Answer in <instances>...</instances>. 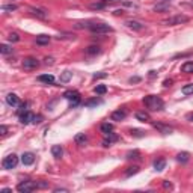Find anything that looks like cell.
<instances>
[{
  "label": "cell",
  "instance_id": "5",
  "mask_svg": "<svg viewBox=\"0 0 193 193\" xmlns=\"http://www.w3.org/2000/svg\"><path fill=\"white\" fill-rule=\"evenodd\" d=\"M17 164H18V157H17L15 154H9V155H6V157L3 158V161H2L3 169H14Z\"/></svg>",
  "mask_w": 193,
  "mask_h": 193
},
{
  "label": "cell",
  "instance_id": "17",
  "mask_svg": "<svg viewBox=\"0 0 193 193\" xmlns=\"http://www.w3.org/2000/svg\"><path fill=\"white\" fill-rule=\"evenodd\" d=\"M38 80H39V82H42V83H47V85H52V83H55V77H53L52 74H42V76H39V77H38Z\"/></svg>",
  "mask_w": 193,
  "mask_h": 193
},
{
  "label": "cell",
  "instance_id": "28",
  "mask_svg": "<svg viewBox=\"0 0 193 193\" xmlns=\"http://www.w3.org/2000/svg\"><path fill=\"white\" fill-rule=\"evenodd\" d=\"M183 94L184 95H193V83H190V85H186V86H183Z\"/></svg>",
  "mask_w": 193,
  "mask_h": 193
},
{
  "label": "cell",
  "instance_id": "30",
  "mask_svg": "<svg viewBox=\"0 0 193 193\" xmlns=\"http://www.w3.org/2000/svg\"><path fill=\"white\" fill-rule=\"evenodd\" d=\"M139 172V167L137 166H131L127 169V172H125V177H131V175H136Z\"/></svg>",
  "mask_w": 193,
  "mask_h": 193
},
{
  "label": "cell",
  "instance_id": "48",
  "mask_svg": "<svg viewBox=\"0 0 193 193\" xmlns=\"http://www.w3.org/2000/svg\"><path fill=\"white\" fill-rule=\"evenodd\" d=\"M186 119H187V121H192V122H193V113H189V115L186 116Z\"/></svg>",
  "mask_w": 193,
  "mask_h": 193
},
{
  "label": "cell",
  "instance_id": "2",
  "mask_svg": "<svg viewBox=\"0 0 193 193\" xmlns=\"http://www.w3.org/2000/svg\"><path fill=\"white\" fill-rule=\"evenodd\" d=\"M89 30L92 33H96V35H104V33L113 32V29L109 26V24H104V23H91Z\"/></svg>",
  "mask_w": 193,
  "mask_h": 193
},
{
  "label": "cell",
  "instance_id": "11",
  "mask_svg": "<svg viewBox=\"0 0 193 193\" xmlns=\"http://www.w3.org/2000/svg\"><path fill=\"white\" fill-rule=\"evenodd\" d=\"M33 118H35V115L26 110L24 113H21V115H20V122L26 125V124H29V122H33Z\"/></svg>",
  "mask_w": 193,
  "mask_h": 193
},
{
  "label": "cell",
  "instance_id": "39",
  "mask_svg": "<svg viewBox=\"0 0 193 193\" xmlns=\"http://www.w3.org/2000/svg\"><path fill=\"white\" fill-rule=\"evenodd\" d=\"M26 107H27V103H24V104H20V109H18V115L24 113L26 112Z\"/></svg>",
  "mask_w": 193,
  "mask_h": 193
},
{
  "label": "cell",
  "instance_id": "9",
  "mask_svg": "<svg viewBox=\"0 0 193 193\" xmlns=\"http://www.w3.org/2000/svg\"><path fill=\"white\" fill-rule=\"evenodd\" d=\"M125 26L128 27V29H133V30H143V27H145V24H142L140 21H136V20H127L125 21Z\"/></svg>",
  "mask_w": 193,
  "mask_h": 193
},
{
  "label": "cell",
  "instance_id": "27",
  "mask_svg": "<svg viewBox=\"0 0 193 193\" xmlns=\"http://www.w3.org/2000/svg\"><path fill=\"white\" fill-rule=\"evenodd\" d=\"M140 157V152L137 151V150H134V151H128L127 152V158L128 160H137Z\"/></svg>",
  "mask_w": 193,
  "mask_h": 193
},
{
  "label": "cell",
  "instance_id": "21",
  "mask_svg": "<svg viewBox=\"0 0 193 193\" xmlns=\"http://www.w3.org/2000/svg\"><path fill=\"white\" fill-rule=\"evenodd\" d=\"M48 42H50V36H47V35H39V36H36V44H38V45H47Z\"/></svg>",
  "mask_w": 193,
  "mask_h": 193
},
{
  "label": "cell",
  "instance_id": "15",
  "mask_svg": "<svg viewBox=\"0 0 193 193\" xmlns=\"http://www.w3.org/2000/svg\"><path fill=\"white\" fill-rule=\"evenodd\" d=\"M136 119L140 121V122H150L151 116H150V113H147V112H136Z\"/></svg>",
  "mask_w": 193,
  "mask_h": 193
},
{
  "label": "cell",
  "instance_id": "46",
  "mask_svg": "<svg viewBox=\"0 0 193 193\" xmlns=\"http://www.w3.org/2000/svg\"><path fill=\"white\" fill-rule=\"evenodd\" d=\"M44 63H45V65H53V57H47Z\"/></svg>",
  "mask_w": 193,
  "mask_h": 193
},
{
  "label": "cell",
  "instance_id": "51",
  "mask_svg": "<svg viewBox=\"0 0 193 193\" xmlns=\"http://www.w3.org/2000/svg\"><path fill=\"white\" fill-rule=\"evenodd\" d=\"M104 2H118V0H104Z\"/></svg>",
  "mask_w": 193,
  "mask_h": 193
},
{
  "label": "cell",
  "instance_id": "36",
  "mask_svg": "<svg viewBox=\"0 0 193 193\" xmlns=\"http://www.w3.org/2000/svg\"><path fill=\"white\" fill-rule=\"evenodd\" d=\"M131 136H136V137H142L143 136V131L142 130H130Z\"/></svg>",
  "mask_w": 193,
  "mask_h": 193
},
{
  "label": "cell",
  "instance_id": "3",
  "mask_svg": "<svg viewBox=\"0 0 193 193\" xmlns=\"http://www.w3.org/2000/svg\"><path fill=\"white\" fill-rule=\"evenodd\" d=\"M35 189H38V186H36L35 181H21V183L17 186V190H18L20 193H30V192H33Z\"/></svg>",
  "mask_w": 193,
  "mask_h": 193
},
{
  "label": "cell",
  "instance_id": "31",
  "mask_svg": "<svg viewBox=\"0 0 193 193\" xmlns=\"http://www.w3.org/2000/svg\"><path fill=\"white\" fill-rule=\"evenodd\" d=\"M95 94H98V95H103V94H106L107 92V88L104 86V85H98V86H95Z\"/></svg>",
  "mask_w": 193,
  "mask_h": 193
},
{
  "label": "cell",
  "instance_id": "37",
  "mask_svg": "<svg viewBox=\"0 0 193 193\" xmlns=\"http://www.w3.org/2000/svg\"><path fill=\"white\" fill-rule=\"evenodd\" d=\"M104 8V3H92L91 5V9H103Z\"/></svg>",
  "mask_w": 193,
  "mask_h": 193
},
{
  "label": "cell",
  "instance_id": "22",
  "mask_svg": "<svg viewBox=\"0 0 193 193\" xmlns=\"http://www.w3.org/2000/svg\"><path fill=\"white\" fill-rule=\"evenodd\" d=\"M164 166H166V160L164 158H158V160L154 161V169H155V171H163Z\"/></svg>",
  "mask_w": 193,
  "mask_h": 193
},
{
  "label": "cell",
  "instance_id": "18",
  "mask_svg": "<svg viewBox=\"0 0 193 193\" xmlns=\"http://www.w3.org/2000/svg\"><path fill=\"white\" fill-rule=\"evenodd\" d=\"M74 142H76L77 145H85V143L88 142V136H86L85 133H79V134H76Z\"/></svg>",
  "mask_w": 193,
  "mask_h": 193
},
{
  "label": "cell",
  "instance_id": "6",
  "mask_svg": "<svg viewBox=\"0 0 193 193\" xmlns=\"http://www.w3.org/2000/svg\"><path fill=\"white\" fill-rule=\"evenodd\" d=\"M63 96H65L66 100L71 101V106H72V107L77 106V104L80 103V94H79L77 91H66V92L63 94Z\"/></svg>",
  "mask_w": 193,
  "mask_h": 193
},
{
  "label": "cell",
  "instance_id": "45",
  "mask_svg": "<svg viewBox=\"0 0 193 193\" xmlns=\"http://www.w3.org/2000/svg\"><path fill=\"white\" fill-rule=\"evenodd\" d=\"M163 187L164 189H172V184L169 183V181H163Z\"/></svg>",
  "mask_w": 193,
  "mask_h": 193
},
{
  "label": "cell",
  "instance_id": "16",
  "mask_svg": "<svg viewBox=\"0 0 193 193\" xmlns=\"http://www.w3.org/2000/svg\"><path fill=\"white\" fill-rule=\"evenodd\" d=\"M52 154H53V157L60 158L63 155V148L60 147V145H53V147H52Z\"/></svg>",
  "mask_w": 193,
  "mask_h": 193
},
{
  "label": "cell",
  "instance_id": "44",
  "mask_svg": "<svg viewBox=\"0 0 193 193\" xmlns=\"http://www.w3.org/2000/svg\"><path fill=\"white\" fill-rule=\"evenodd\" d=\"M41 121H42V116H35L33 118V124H39Z\"/></svg>",
  "mask_w": 193,
  "mask_h": 193
},
{
  "label": "cell",
  "instance_id": "23",
  "mask_svg": "<svg viewBox=\"0 0 193 193\" xmlns=\"http://www.w3.org/2000/svg\"><path fill=\"white\" fill-rule=\"evenodd\" d=\"M100 130H101L103 134H107V133H112V131H113V125L109 124V122H104V124L100 125Z\"/></svg>",
  "mask_w": 193,
  "mask_h": 193
},
{
  "label": "cell",
  "instance_id": "50",
  "mask_svg": "<svg viewBox=\"0 0 193 193\" xmlns=\"http://www.w3.org/2000/svg\"><path fill=\"white\" fill-rule=\"evenodd\" d=\"M121 14H124V11H122V9H118V11H115V15H121Z\"/></svg>",
  "mask_w": 193,
  "mask_h": 193
},
{
  "label": "cell",
  "instance_id": "52",
  "mask_svg": "<svg viewBox=\"0 0 193 193\" xmlns=\"http://www.w3.org/2000/svg\"><path fill=\"white\" fill-rule=\"evenodd\" d=\"M160 2H169V0H160Z\"/></svg>",
  "mask_w": 193,
  "mask_h": 193
},
{
  "label": "cell",
  "instance_id": "32",
  "mask_svg": "<svg viewBox=\"0 0 193 193\" xmlns=\"http://www.w3.org/2000/svg\"><path fill=\"white\" fill-rule=\"evenodd\" d=\"M2 11L3 12H12V11H17V6L15 5H3Z\"/></svg>",
  "mask_w": 193,
  "mask_h": 193
},
{
  "label": "cell",
  "instance_id": "42",
  "mask_svg": "<svg viewBox=\"0 0 193 193\" xmlns=\"http://www.w3.org/2000/svg\"><path fill=\"white\" fill-rule=\"evenodd\" d=\"M107 74L106 72H100V74H94V79H103V77H106Z\"/></svg>",
  "mask_w": 193,
  "mask_h": 193
},
{
  "label": "cell",
  "instance_id": "14",
  "mask_svg": "<svg viewBox=\"0 0 193 193\" xmlns=\"http://www.w3.org/2000/svg\"><path fill=\"white\" fill-rule=\"evenodd\" d=\"M125 116H127V113H125V110H115L112 115H110V119L112 121H116V122H118V121H124L125 119Z\"/></svg>",
  "mask_w": 193,
  "mask_h": 193
},
{
  "label": "cell",
  "instance_id": "25",
  "mask_svg": "<svg viewBox=\"0 0 193 193\" xmlns=\"http://www.w3.org/2000/svg\"><path fill=\"white\" fill-rule=\"evenodd\" d=\"M71 77H72V72L71 71H65V72H62V76H60V83H68L69 80H71Z\"/></svg>",
  "mask_w": 193,
  "mask_h": 193
},
{
  "label": "cell",
  "instance_id": "26",
  "mask_svg": "<svg viewBox=\"0 0 193 193\" xmlns=\"http://www.w3.org/2000/svg\"><path fill=\"white\" fill-rule=\"evenodd\" d=\"M189 158H190V154H189V152H180V154L177 155V160H178L180 163H187Z\"/></svg>",
  "mask_w": 193,
  "mask_h": 193
},
{
  "label": "cell",
  "instance_id": "20",
  "mask_svg": "<svg viewBox=\"0 0 193 193\" xmlns=\"http://www.w3.org/2000/svg\"><path fill=\"white\" fill-rule=\"evenodd\" d=\"M100 52H101L100 45H89V47L86 48V53H88V55H91V56H94V55H98Z\"/></svg>",
  "mask_w": 193,
  "mask_h": 193
},
{
  "label": "cell",
  "instance_id": "43",
  "mask_svg": "<svg viewBox=\"0 0 193 193\" xmlns=\"http://www.w3.org/2000/svg\"><path fill=\"white\" fill-rule=\"evenodd\" d=\"M128 82L130 83H137V82H140V77H130Z\"/></svg>",
  "mask_w": 193,
  "mask_h": 193
},
{
  "label": "cell",
  "instance_id": "35",
  "mask_svg": "<svg viewBox=\"0 0 193 193\" xmlns=\"http://www.w3.org/2000/svg\"><path fill=\"white\" fill-rule=\"evenodd\" d=\"M8 38H9V41H11V42H18V41H20V36H18V33H11Z\"/></svg>",
  "mask_w": 193,
  "mask_h": 193
},
{
  "label": "cell",
  "instance_id": "12",
  "mask_svg": "<svg viewBox=\"0 0 193 193\" xmlns=\"http://www.w3.org/2000/svg\"><path fill=\"white\" fill-rule=\"evenodd\" d=\"M5 100H6V103H8L11 107H17V106H20V98H18V96H17L15 94H12V92L6 95V98H5Z\"/></svg>",
  "mask_w": 193,
  "mask_h": 193
},
{
  "label": "cell",
  "instance_id": "24",
  "mask_svg": "<svg viewBox=\"0 0 193 193\" xmlns=\"http://www.w3.org/2000/svg\"><path fill=\"white\" fill-rule=\"evenodd\" d=\"M12 52H14V48L11 47V45H6V44H2L0 45V53L2 55H12Z\"/></svg>",
  "mask_w": 193,
  "mask_h": 193
},
{
  "label": "cell",
  "instance_id": "8",
  "mask_svg": "<svg viewBox=\"0 0 193 193\" xmlns=\"http://www.w3.org/2000/svg\"><path fill=\"white\" fill-rule=\"evenodd\" d=\"M32 15H35L36 18H41V20H47L48 18V12L45 9H41V8H30L29 9Z\"/></svg>",
  "mask_w": 193,
  "mask_h": 193
},
{
  "label": "cell",
  "instance_id": "10",
  "mask_svg": "<svg viewBox=\"0 0 193 193\" xmlns=\"http://www.w3.org/2000/svg\"><path fill=\"white\" fill-rule=\"evenodd\" d=\"M33 161H35L33 152H24V154L21 155V163H23L24 166H30V164H33Z\"/></svg>",
  "mask_w": 193,
  "mask_h": 193
},
{
  "label": "cell",
  "instance_id": "13",
  "mask_svg": "<svg viewBox=\"0 0 193 193\" xmlns=\"http://www.w3.org/2000/svg\"><path fill=\"white\" fill-rule=\"evenodd\" d=\"M154 128H157L160 133L163 134H171L174 131L172 127H169V125H164V124H160V122H154Z\"/></svg>",
  "mask_w": 193,
  "mask_h": 193
},
{
  "label": "cell",
  "instance_id": "41",
  "mask_svg": "<svg viewBox=\"0 0 193 193\" xmlns=\"http://www.w3.org/2000/svg\"><path fill=\"white\" fill-rule=\"evenodd\" d=\"M6 131H8V127L6 125H0V134H6Z\"/></svg>",
  "mask_w": 193,
  "mask_h": 193
},
{
  "label": "cell",
  "instance_id": "40",
  "mask_svg": "<svg viewBox=\"0 0 193 193\" xmlns=\"http://www.w3.org/2000/svg\"><path fill=\"white\" fill-rule=\"evenodd\" d=\"M192 53H180V55H177V56H174V59H178V57H189Z\"/></svg>",
  "mask_w": 193,
  "mask_h": 193
},
{
  "label": "cell",
  "instance_id": "19",
  "mask_svg": "<svg viewBox=\"0 0 193 193\" xmlns=\"http://www.w3.org/2000/svg\"><path fill=\"white\" fill-rule=\"evenodd\" d=\"M181 71L186 72V74H190V72H193V60H189L186 63L181 65Z\"/></svg>",
  "mask_w": 193,
  "mask_h": 193
},
{
  "label": "cell",
  "instance_id": "33",
  "mask_svg": "<svg viewBox=\"0 0 193 193\" xmlns=\"http://www.w3.org/2000/svg\"><path fill=\"white\" fill-rule=\"evenodd\" d=\"M169 9V3H166V5H157V6H154V11H157V12H164V11H167Z\"/></svg>",
  "mask_w": 193,
  "mask_h": 193
},
{
  "label": "cell",
  "instance_id": "34",
  "mask_svg": "<svg viewBox=\"0 0 193 193\" xmlns=\"http://www.w3.org/2000/svg\"><path fill=\"white\" fill-rule=\"evenodd\" d=\"M104 136H106V140H107V142H110V143L118 140V136H116V134H113V133H107V134H104Z\"/></svg>",
  "mask_w": 193,
  "mask_h": 193
},
{
  "label": "cell",
  "instance_id": "49",
  "mask_svg": "<svg viewBox=\"0 0 193 193\" xmlns=\"http://www.w3.org/2000/svg\"><path fill=\"white\" fill-rule=\"evenodd\" d=\"M59 192H68L66 189H55V193H59Z\"/></svg>",
  "mask_w": 193,
  "mask_h": 193
},
{
  "label": "cell",
  "instance_id": "38",
  "mask_svg": "<svg viewBox=\"0 0 193 193\" xmlns=\"http://www.w3.org/2000/svg\"><path fill=\"white\" fill-rule=\"evenodd\" d=\"M36 186H38V189H45V187H48V183H45V181H36Z\"/></svg>",
  "mask_w": 193,
  "mask_h": 193
},
{
  "label": "cell",
  "instance_id": "4",
  "mask_svg": "<svg viewBox=\"0 0 193 193\" xmlns=\"http://www.w3.org/2000/svg\"><path fill=\"white\" fill-rule=\"evenodd\" d=\"M189 21V17L187 15H175V17H171L163 21V24H166V26H177V24H184Z\"/></svg>",
  "mask_w": 193,
  "mask_h": 193
},
{
  "label": "cell",
  "instance_id": "1",
  "mask_svg": "<svg viewBox=\"0 0 193 193\" xmlns=\"http://www.w3.org/2000/svg\"><path fill=\"white\" fill-rule=\"evenodd\" d=\"M143 104L147 106L150 110H152V112L163 110V107H164V103H163V100L160 98L158 95H148V96H145V98H143Z\"/></svg>",
  "mask_w": 193,
  "mask_h": 193
},
{
  "label": "cell",
  "instance_id": "47",
  "mask_svg": "<svg viewBox=\"0 0 193 193\" xmlns=\"http://www.w3.org/2000/svg\"><path fill=\"white\" fill-rule=\"evenodd\" d=\"M163 85H164L166 88H167V86H171V85H172V80H171V79H169V80H164V82H163Z\"/></svg>",
  "mask_w": 193,
  "mask_h": 193
},
{
  "label": "cell",
  "instance_id": "7",
  "mask_svg": "<svg viewBox=\"0 0 193 193\" xmlns=\"http://www.w3.org/2000/svg\"><path fill=\"white\" fill-rule=\"evenodd\" d=\"M38 66H39V62L35 57H26L23 60V68L24 69H36Z\"/></svg>",
  "mask_w": 193,
  "mask_h": 193
},
{
  "label": "cell",
  "instance_id": "29",
  "mask_svg": "<svg viewBox=\"0 0 193 193\" xmlns=\"http://www.w3.org/2000/svg\"><path fill=\"white\" fill-rule=\"evenodd\" d=\"M98 104H101V100H88V101H85V106L86 107H95V106H98Z\"/></svg>",
  "mask_w": 193,
  "mask_h": 193
}]
</instances>
